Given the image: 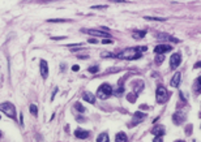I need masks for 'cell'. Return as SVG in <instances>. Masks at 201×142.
Returning <instances> with one entry per match:
<instances>
[{
  "label": "cell",
  "instance_id": "cell-21",
  "mask_svg": "<svg viewBox=\"0 0 201 142\" xmlns=\"http://www.w3.org/2000/svg\"><path fill=\"white\" fill-rule=\"evenodd\" d=\"M74 107H76V110H77V111L85 112V107H84L82 104H80V103H76V104H74Z\"/></svg>",
  "mask_w": 201,
  "mask_h": 142
},
{
  "label": "cell",
  "instance_id": "cell-25",
  "mask_svg": "<svg viewBox=\"0 0 201 142\" xmlns=\"http://www.w3.org/2000/svg\"><path fill=\"white\" fill-rule=\"evenodd\" d=\"M68 20H64V18H51L48 20V22H67Z\"/></svg>",
  "mask_w": 201,
  "mask_h": 142
},
{
  "label": "cell",
  "instance_id": "cell-35",
  "mask_svg": "<svg viewBox=\"0 0 201 142\" xmlns=\"http://www.w3.org/2000/svg\"><path fill=\"white\" fill-rule=\"evenodd\" d=\"M89 43H97V40L94 38H92V39H89Z\"/></svg>",
  "mask_w": 201,
  "mask_h": 142
},
{
  "label": "cell",
  "instance_id": "cell-30",
  "mask_svg": "<svg viewBox=\"0 0 201 142\" xmlns=\"http://www.w3.org/2000/svg\"><path fill=\"white\" fill-rule=\"evenodd\" d=\"M153 142H163V139H162V137H155Z\"/></svg>",
  "mask_w": 201,
  "mask_h": 142
},
{
  "label": "cell",
  "instance_id": "cell-4",
  "mask_svg": "<svg viewBox=\"0 0 201 142\" xmlns=\"http://www.w3.org/2000/svg\"><path fill=\"white\" fill-rule=\"evenodd\" d=\"M112 94V87L108 85V83H103L102 86L98 89V93H97V96L101 99H107L108 96H111Z\"/></svg>",
  "mask_w": 201,
  "mask_h": 142
},
{
  "label": "cell",
  "instance_id": "cell-14",
  "mask_svg": "<svg viewBox=\"0 0 201 142\" xmlns=\"http://www.w3.org/2000/svg\"><path fill=\"white\" fill-rule=\"evenodd\" d=\"M146 34L145 30H133L132 31V37L135 38V39H141V38H144Z\"/></svg>",
  "mask_w": 201,
  "mask_h": 142
},
{
  "label": "cell",
  "instance_id": "cell-36",
  "mask_svg": "<svg viewBox=\"0 0 201 142\" xmlns=\"http://www.w3.org/2000/svg\"><path fill=\"white\" fill-rule=\"evenodd\" d=\"M200 67H201V61H200V63H197V64L195 65V68H200Z\"/></svg>",
  "mask_w": 201,
  "mask_h": 142
},
{
  "label": "cell",
  "instance_id": "cell-1",
  "mask_svg": "<svg viewBox=\"0 0 201 142\" xmlns=\"http://www.w3.org/2000/svg\"><path fill=\"white\" fill-rule=\"evenodd\" d=\"M118 59H123V60H136L141 57V52H140L137 48H127L119 52L116 55Z\"/></svg>",
  "mask_w": 201,
  "mask_h": 142
},
{
  "label": "cell",
  "instance_id": "cell-27",
  "mask_svg": "<svg viewBox=\"0 0 201 142\" xmlns=\"http://www.w3.org/2000/svg\"><path fill=\"white\" fill-rule=\"evenodd\" d=\"M101 56H102V57H114V55H112L111 52H102Z\"/></svg>",
  "mask_w": 201,
  "mask_h": 142
},
{
  "label": "cell",
  "instance_id": "cell-28",
  "mask_svg": "<svg viewBox=\"0 0 201 142\" xmlns=\"http://www.w3.org/2000/svg\"><path fill=\"white\" fill-rule=\"evenodd\" d=\"M102 43H103V44H112V43H114V40L110 39V38H107V39L102 40Z\"/></svg>",
  "mask_w": 201,
  "mask_h": 142
},
{
  "label": "cell",
  "instance_id": "cell-37",
  "mask_svg": "<svg viewBox=\"0 0 201 142\" xmlns=\"http://www.w3.org/2000/svg\"><path fill=\"white\" fill-rule=\"evenodd\" d=\"M80 59H88V56H86V55H81Z\"/></svg>",
  "mask_w": 201,
  "mask_h": 142
},
{
  "label": "cell",
  "instance_id": "cell-12",
  "mask_svg": "<svg viewBox=\"0 0 201 142\" xmlns=\"http://www.w3.org/2000/svg\"><path fill=\"white\" fill-rule=\"evenodd\" d=\"M90 133L88 132V130H84V129H76V132H74V136L77 137V138L80 139H85L89 137Z\"/></svg>",
  "mask_w": 201,
  "mask_h": 142
},
{
  "label": "cell",
  "instance_id": "cell-11",
  "mask_svg": "<svg viewBox=\"0 0 201 142\" xmlns=\"http://www.w3.org/2000/svg\"><path fill=\"white\" fill-rule=\"evenodd\" d=\"M152 133L154 134L155 137H162L165 134V127H163V125H157V127L153 128Z\"/></svg>",
  "mask_w": 201,
  "mask_h": 142
},
{
  "label": "cell",
  "instance_id": "cell-19",
  "mask_svg": "<svg viewBox=\"0 0 201 142\" xmlns=\"http://www.w3.org/2000/svg\"><path fill=\"white\" fill-rule=\"evenodd\" d=\"M30 112L33 115H34V116H37V114H38V107L35 104H30Z\"/></svg>",
  "mask_w": 201,
  "mask_h": 142
},
{
  "label": "cell",
  "instance_id": "cell-6",
  "mask_svg": "<svg viewBox=\"0 0 201 142\" xmlns=\"http://www.w3.org/2000/svg\"><path fill=\"white\" fill-rule=\"evenodd\" d=\"M172 50V47L168 46V44H158L157 47L154 48L155 53H158V55H163V53L168 52V51H171Z\"/></svg>",
  "mask_w": 201,
  "mask_h": 142
},
{
  "label": "cell",
  "instance_id": "cell-7",
  "mask_svg": "<svg viewBox=\"0 0 201 142\" xmlns=\"http://www.w3.org/2000/svg\"><path fill=\"white\" fill-rule=\"evenodd\" d=\"M172 120H174V123L176 124V125H180V124H183V123H184V120H186V115L183 114V112L178 111V112L174 114Z\"/></svg>",
  "mask_w": 201,
  "mask_h": 142
},
{
  "label": "cell",
  "instance_id": "cell-3",
  "mask_svg": "<svg viewBox=\"0 0 201 142\" xmlns=\"http://www.w3.org/2000/svg\"><path fill=\"white\" fill-rule=\"evenodd\" d=\"M0 111L4 112L7 116H9L11 119H16V108L12 103L9 102H5V103H1L0 104Z\"/></svg>",
  "mask_w": 201,
  "mask_h": 142
},
{
  "label": "cell",
  "instance_id": "cell-32",
  "mask_svg": "<svg viewBox=\"0 0 201 142\" xmlns=\"http://www.w3.org/2000/svg\"><path fill=\"white\" fill-rule=\"evenodd\" d=\"M110 1H114V3H127L125 0H110Z\"/></svg>",
  "mask_w": 201,
  "mask_h": 142
},
{
  "label": "cell",
  "instance_id": "cell-10",
  "mask_svg": "<svg viewBox=\"0 0 201 142\" xmlns=\"http://www.w3.org/2000/svg\"><path fill=\"white\" fill-rule=\"evenodd\" d=\"M180 78H182V74H180V72H176V73L174 74V77L171 78L170 85L172 87H178L180 85Z\"/></svg>",
  "mask_w": 201,
  "mask_h": 142
},
{
  "label": "cell",
  "instance_id": "cell-13",
  "mask_svg": "<svg viewBox=\"0 0 201 142\" xmlns=\"http://www.w3.org/2000/svg\"><path fill=\"white\" fill-rule=\"evenodd\" d=\"M86 33H89L90 35H97V37H105V38H108V33H105V31H99V30H85Z\"/></svg>",
  "mask_w": 201,
  "mask_h": 142
},
{
  "label": "cell",
  "instance_id": "cell-9",
  "mask_svg": "<svg viewBox=\"0 0 201 142\" xmlns=\"http://www.w3.org/2000/svg\"><path fill=\"white\" fill-rule=\"evenodd\" d=\"M157 38L159 40H168V42H174V43H179L180 42V40L176 39V38L171 37V35H168V34H163V33H159V34L157 35Z\"/></svg>",
  "mask_w": 201,
  "mask_h": 142
},
{
  "label": "cell",
  "instance_id": "cell-22",
  "mask_svg": "<svg viewBox=\"0 0 201 142\" xmlns=\"http://www.w3.org/2000/svg\"><path fill=\"white\" fill-rule=\"evenodd\" d=\"M163 60H165V56L163 55H158L157 57H155V63H157V64H161Z\"/></svg>",
  "mask_w": 201,
  "mask_h": 142
},
{
  "label": "cell",
  "instance_id": "cell-38",
  "mask_svg": "<svg viewBox=\"0 0 201 142\" xmlns=\"http://www.w3.org/2000/svg\"><path fill=\"white\" fill-rule=\"evenodd\" d=\"M0 138H1V132H0Z\"/></svg>",
  "mask_w": 201,
  "mask_h": 142
},
{
  "label": "cell",
  "instance_id": "cell-24",
  "mask_svg": "<svg viewBox=\"0 0 201 142\" xmlns=\"http://www.w3.org/2000/svg\"><path fill=\"white\" fill-rule=\"evenodd\" d=\"M88 71H89L90 72V73H97V72H98L99 71V68H98V67H97V65H94V67H90V68L89 69H88Z\"/></svg>",
  "mask_w": 201,
  "mask_h": 142
},
{
  "label": "cell",
  "instance_id": "cell-15",
  "mask_svg": "<svg viewBox=\"0 0 201 142\" xmlns=\"http://www.w3.org/2000/svg\"><path fill=\"white\" fill-rule=\"evenodd\" d=\"M115 142H128V138H127V134L123 132L118 133L116 136H115Z\"/></svg>",
  "mask_w": 201,
  "mask_h": 142
},
{
  "label": "cell",
  "instance_id": "cell-2",
  "mask_svg": "<svg viewBox=\"0 0 201 142\" xmlns=\"http://www.w3.org/2000/svg\"><path fill=\"white\" fill-rule=\"evenodd\" d=\"M170 94L167 91V89L165 86H158L157 89V93H155V98H157V102L159 104H163V103L167 102V99H168Z\"/></svg>",
  "mask_w": 201,
  "mask_h": 142
},
{
  "label": "cell",
  "instance_id": "cell-39",
  "mask_svg": "<svg viewBox=\"0 0 201 142\" xmlns=\"http://www.w3.org/2000/svg\"><path fill=\"white\" fill-rule=\"evenodd\" d=\"M176 142H184V141H176Z\"/></svg>",
  "mask_w": 201,
  "mask_h": 142
},
{
  "label": "cell",
  "instance_id": "cell-31",
  "mask_svg": "<svg viewBox=\"0 0 201 142\" xmlns=\"http://www.w3.org/2000/svg\"><path fill=\"white\" fill-rule=\"evenodd\" d=\"M56 93H58V87H55V90H54V93H52V96H51V100H52L54 98H55V95H56Z\"/></svg>",
  "mask_w": 201,
  "mask_h": 142
},
{
  "label": "cell",
  "instance_id": "cell-20",
  "mask_svg": "<svg viewBox=\"0 0 201 142\" xmlns=\"http://www.w3.org/2000/svg\"><path fill=\"white\" fill-rule=\"evenodd\" d=\"M145 20H150V21H165L166 18H162V17H145Z\"/></svg>",
  "mask_w": 201,
  "mask_h": 142
},
{
  "label": "cell",
  "instance_id": "cell-17",
  "mask_svg": "<svg viewBox=\"0 0 201 142\" xmlns=\"http://www.w3.org/2000/svg\"><path fill=\"white\" fill-rule=\"evenodd\" d=\"M193 90H195L196 94H200L201 93V77H197L193 83Z\"/></svg>",
  "mask_w": 201,
  "mask_h": 142
},
{
  "label": "cell",
  "instance_id": "cell-18",
  "mask_svg": "<svg viewBox=\"0 0 201 142\" xmlns=\"http://www.w3.org/2000/svg\"><path fill=\"white\" fill-rule=\"evenodd\" d=\"M110 141V137H108L107 133H102V134H99L98 138H97V142H108Z\"/></svg>",
  "mask_w": 201,
  "mask_h": 142
},
{
  "label": "cell",
  "instance_id": "cell-34",
  "mask_svg": "<svg viewBox=\"0 0 201 142\" xmlns=\"http://www.w3.org/2000/svg\"><path fill=\"white\" fill-rule=\"evenodd\" d=\"M64 38L65 37H59V38H58V37H52V39L54 40H59V39H64Z\"/></svg>",
  "mask_w": 201,
  "mask_h": 142
},
{
  "label": "cell",
  "instance_id": "cell-26",
  "mask_svg": "<svg viewBox=\"0 0 201 142\" xmlns=\"http://www.w3.org/2000/svg\"><path fill=\"white\" fill-rule=\"evenodd\" d=\"M123 91H124V87L123 86L119 87V89L115 90V95H120V94H123Z\"/></svg>",
  "mask_w": 201,
  "mask_h": 142
},
{
  "label": "cell",
  "instance_id": "cell-5",
  "mask_svg": "<svg viewBox=\"0 0 201 142\" xmlns=\"http://www.w3.org/2000/svg\"><path fill=\"white\" fill-rule=\"evenodd\" d=\"M180 61H182V55H180L179 52L174 53V55L171 56V59H170V67L172 69L178 68V67L180 65Z\"/></svg>",
  "mask_w": 201,
  "mask_h": 142
},
{
  "label": "cell",
  "instance_id": "cell-8",
  "mask_svg": "<svg viewBox=\"0 0 201 142\" xmlns=\"http://www.w3.org/2000/svg\"><path fill=\"white\" fill-rule=\"evenodd\" d=\"M39 67H40V76L43 78H47V76H48V65H47L46 60H40Z\"/></svg>",
  "mask_w": 201,
  "mask_h": 142
},
{
  "label": "cell",
  "instance_id": "cell-33",
  "mask_svg": "<svg viewBox=\"0 0 201 142\" xmlns=\"http://www.w3.org/2000/svg\"><path fill=\"white\" fill-rule=\"evenodd\" d=\"M78 69H80L78 65H73V67H72V71H78Z\"/></svg>",
  "mask_w": 201,
  "mask_h": 142
},
{
  "label": "cell",
  "instance_id": "cell-23",
  "mask_svg": "<svg viewBox=\"0 0 201 142\" xmlns=\"http://www.w3.org/2000/svg\"><path fill=\"white\" fill-rule=\"evenodd\" d=\"M136 98H137V95H136V94H129V95H128L127 96V99H128V100H129V102H135V100H136Z\"/></svg>",
  "mask_w": 201,
  "mask_h": 142
},
{
  "label": "cell",
  "instance_id": "cell-29",
  "mask_svg": "<svg viewBox=\"0 0 201 142\" xmlns=\"http://www.w3.org/2000/svg\"><path fill=\"white\" fill-rule=\"evenodd\" d=\"M107 5H96V7H92V9H106Z\"/></svg>",
  "mask_w": 201,
  "mask_h": 142
},
{
  "label": "cell",
  "instance_id": "cell-16",
  "mask_svg": "<svg viewBox=\"0 0 201 142\" xmlns=\"http://www.w3.org/2000/svg\"><path fill=\"white\" fill-rule=\"evenodd\" d=\"M82 98H84V100H86V102L92 103V104H93V103H96V96H94L92 93H84Z\"/></svg>",
  "mask_w": 201,
  "mask_h": 142
}]
</instances>
